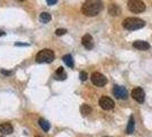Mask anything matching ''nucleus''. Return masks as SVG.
<instances>
[{
    "instance_id": "obj_21",
    "label": "nucleus",
    "mask_w": 152,
    "mask_h": 137,
    "mask_svg": "<svg viewBox=\"0 0 152 137\" xmlns=\"http://www.w3.org/2000/svg\"><path fill=\"white\" fill-rule=\"evenodd\" d=\"M47 1V4L49 5V6H53V5H55L56 2H57V0H46Z\"/></svg>"
},
{
    "instance_id": "obj_7",
    "label": "nucleus",
    "mask_w": 152,
    "mask_h": 137,
    "mask_svg": "<svg viewBox=\"0 0 152 137\" xmlns=\"http://www.w3.org/2000/svg\"><path fill=\"white\" fill-rule=\"evenodd\" d=\"M113 95L119 99H127L128 97V91L122 86H114L113 87Z\"/></svg>"
},
{
    "instance_id": "obj_2",
    "label": "nucleus",
    "mask_w": 152,
    "mask_h": 137,
    "mask_svg": "<svg viewBox=\"0 0 152 137\" xmlns=\"http://www.w3.org/2000/svg\"><path fill=\"white\" fill-rule=\"evenodd\" d=\"M122 26L128 31H135L144 28L145 22L141 18H137V17H127L126 20H124Z\"/></svg>"
},
{
    "instance_id": "obj_5",
    "label": "nucleus",
    "mask_w": 152,
    "mask_h": 137,
    "mask_svg": "<svg viewBox=\"0 0 152 137\" xmlns=\"http://www.w3.org/2000/svg\"><path fill=\"white\" fill-rule=\"evenodd\" d=\"M91 82L95 86H97V87H103V86H105L107 84V77L104 76V74H102V73H99V72H94L91 74Z\"/></svg>"
},
{
    "instance_id": "obj_18",
    "label": "nucleus",
    "mask_w": 152,
    "mask_h": 137,
    "mask_svg": "<svg viewBox=\"0 0 152 137\" xmlns=\"http://www.w3.org/2000/svg\"><path fill=\"white\" fill-rule=\"evenodd\" d=\"M39 20H40V22L41 23H48V22H50L52 16H50V14H48V13L44 12V13H41V14H40Z\"/></svg>"
},
{
    "instance_id": "obj_26",
    "label": "nucleus",
    "mask_w": 152,
    "mask_h": 137,
    "mask_svg": "<svg viewBox=\"0 0 152 137\" xmlns=\"http://www.w3.org/2000/svg\"><path fill=\"white\" fill-rule=\"evenodd\" d=\"M37 137H40V136H37Z\"/></svg>"
},
{
    "instance_id": "obj_4",
    "label": "nucleus",
    "mask_w": 152,
    "mask_h": 137,
    "mask_svg": "<svg viewBox=\"0 0 152 137\" xmlns=\"http://www.w3.org/2000/svg\"><path fill=\"white\" fill-rule=\"evenodd\" d=\"M128 9L132 13H142L145 10V4L142 0H129L128 1Z\"/></svg>"
},
{
    "instance_id": "obj_15",
    "label": "nucleus",
    "mask_w": 152,
    "mask_h": 137,
    "mask_svg": "<svg viewBox=\"0 0 152 137\" xmlns=\"http://www.w3.org/2000/svg\"><path fill=\"white\" fill-rule=\"evenodd\" d=\"M63 62L68 65L69 68H73L75 66V62H73V58H72V56L70 55V54H66V55H64L63 56Z\"/></svg>"
},
{
    "instance_id": "obj_23",
    "label": "nucleus",
    "mask_w": 152,
    "mask_h": 137,
    "mask_svg": "<svg viewBox=\"0 0 152 137\" xmlns=\"http://www.w3.org/2000/svg\"><path fill=\"white\" fill-rule=\"evenodd\" d=\"M2 36H5V32L4 31H0V37H2Z\"/></svg>"
},
{
    "instance_id": "obj_8",
    "label": "nucleus",
    "mask_w": 152,
    "mask_h": 137,
    "mask_svg": "<svg viewBox=\"0 0 152 137\" xmlns=\"http://www.w3.org/2000/svg\"><path fill=\"white\" fill-rule=\"evenodd\" d=\"M132 97L138 103H143L145 99V93L141 87H136L132 91Z\"/></svg>"
},
{
    "instance_id": "obj_3",
    "label": "nucleus",
    "mask_w": 152,
    "mask_h": 137,
    "mask_svg": "<svg viewBox=\"0 0 152 137\" xmlns=\"http://www.w3.org/2000/svg\"><path fill=\"white\" fill-rule=\"evenodd\" d=\"M55 58V54L52 49H42L37 55V62L39 63H52Z\"/></svg>"
},
{
    "instance_id": "obj_9",
    "label": "nucleus",
    "mask_w": 152,
    "mask_h": 137,
    "mask_svg": "<svg viewBox=\"0 0 152 137\" xmlns=\"http://www.w3.org/2000/svg\"><path fill=\"white\" fill-rule=\"evenodd\" d=\"M81 44L86 49H91L94 47V41H93V37L91 34H85L83 39H81Z\"/></svg>"
},
{
    "instance_id": "obj_20",
    "label": "nucleus",
    "mask_w": 152,
    "mask_h": 137,
    "mask_svg": "<svg viewBox=\"0 0 152 137\" xmlns=\"http://www.w3.org/2000/svg\"><path fill=\"white\" fill-rule=\"evenodd\" d=\"M65 33H66V30H65V29H57V30H56V36H58V37H60V36H64Z\"/></svg>"
},
{
    "instance_id": "obj_14",
    "label": "nucleus",
    "mask_w": 152,
    "mask_h": 137,
    "mask_svg": "<svg viewBox=\"0 0 152 137\" xmlns=\"http://www.w3.org/2000/svg\"><path fill=\"white\" fill-rule=\"evenodd\" d=\"M55 77L58 80H65L66 79V73H65L64 68H62V66H60V68L56 70V72H55Z\"/></svg>"
},
{
    "instance_id": "obj_11",
    "label": "nucleus",
    "mask_w": 152,
    "mask_h": 137,
    "mask_svg": "<svg viewBox=\"0 0 152 137\" xmlns=\"http://www.w3.org/2000/svg\"><path fill=\"white\" fill-rule=\"evenodd\" d=\"M13 126L10 125V123H8V122H4V123H1L0 125V131L4 134V135H9V134H12L13 133Z\"/></svg>"
},
{
    "instance_id": "obj_27",
    "label": "nucleus",
    "mask_w": 152,
    "mask_h": 137,
    "mask_svg": "<svg viewBox=\"0 0 152 137\" xmlns=\"http://www.w3.org/2000/svg\"><path fill=\"white\" fill-rule=\"evenodd\" d=\"M105 137H107V136H105Z\"/></svg>"
},
{
    "instance_id": "obj_10",
    "label": "nucleus",
    "mask_w": 152,
    "mask_h": 137,
    "mask_svg": "<svg viewBox=\"0 0 152 137\" xmlns=\"http://www.w3.org/2000/svg\"><path fill=\"white\" fill-rule=\"evenodd\" d=\"M133 47L138 49V50H148L150 48V45L146 41H143V40H136V41L133 42Z\"/></svg>"
},
{
    "instance_id": "obj_16",
    "label": "nucleus",
    "mask_w": 152,
    "mask_h": 137,
    "mask_svg": "<svg viewBox=\"0 0 152 137\" xmlns=\"http://www.w3.org/2000/svg\"><path fill=\"white\" fill-rule=\"evenodd\" d=\"M91 105H88V104H83L81 106H80V113L83 114V115H88V114H91Z\"/></svg>"
},
{
    "instance_id": "obj_17",
    "label": "nucleus",
    "mask_w": 152,
    "mask_h": 137,
    "mask_svg": "<svg viewBox=\"0 0 152 137\" xmlns=\"http://www.w3.org/2000/svg\"><path fill=\"white\" fill-rule=\"evenodd\" d=\"M39 125H40V127H41V129L44 130V131H48V130L50 129V125H49V122L45 120V119H39Z\"/></svg>"
},
{
    "instance_id": "obj_6",
    "label": "nucleus",
    "mask_w": 152,
    "mask_h": 137,
    "mask_svg": "<svg viewBox=\"0 0 152 137\" xmlns=\"http://www.w3.org/2000/svg\"><path fill=\"white\" fill-rule=\"evenodd\" d=\"M99 104L103 110H107V111L112 110L114 107V102L110 97H107V96H102L99 101Z\"/></svg>"
},
{
    "instance_id": "obj_25",
    "label": "nucleus",
    "mask_w": 152,
    "mask_h": 137,
    "mask_svg": "<svg viewBox=\"0 0 152 137\" xmlns=\"http://www.w3.org/2000/svg\"><path fill=\"white\" fill-rule=\"evenodd\" d=\"M0 137H4V136H0Z\"/></svg>"
},
{
    "instance_id": "obj_12",
    "label": "nucleus",
    "mask_w": 152,
    "mask_h": 137,
    "mask_svg": "<svg viewBox=\"0 0 152 137\" xmlns=\"http://www.w3.org/2000/svg\"><path fill=\"white\" fill-rule=\"evenodd\" d=\"M107 12H109V14L112 16H118L121 14V9L118 7L117 5H114V4H112V5H110L109 6V9H107Z\"/></svg>"
},
{
    "instance_id": "obj_24",
    "label": "nucleus",
    "mask_w": 152,
    "mask_h": 137,
    "mask_svg": "<svg viewBox=\"0 0 152 137\" xmlns=\"http://www.w3.org/2000/svg\"><path fill=\"white\" fill-rule=\"evenodd\" d=\"M16 1H24V0H16Z\"/></svg>"
},
{
    "instance_id": "obj_22",
    "label": "nucleus",
    "mask_w": 152,
    "mask_h": 137,
    "mask_svg": "<svg viewBox=\"0 0 152 137\" xmlns=\"http://www.w3.org/2000/svg\"><path fill=\"white\" fill-rule=\"evenodd\" d=\"M1 73L5 74V76H10V74H12L10 71H6V70H1Z\"/></svg>"
},
{
    "instance_id": "obj_1",
    "label": "nucleus",
    "mask_w": 152,
    "mask_h": 137,
    "mask_svg": "<svg viewBox=\"0 0 152 137\" xmlns=\"http://www.w3.org/2000/svg\"><path fill=\"white\" fill-rule=\"evenodd\" d=\"M102 9L103 4L101 0H86L81 7V12L86 16H96Z\"/></svg>"
},
{
    "instance_id": "obj_13",
    "label": "nucleus",
    "mask_w": 152,
    "mask_h": 137,
    "mask_svg": "<svg viewBox=\"0 0 152 137\" xmlns=\"http://www.w3.org/2000/svg\"><path fill=\"white\" fill-rule=\"evenodd\" d=\"M134 129H135V120H134V117L132 115L129 118V121H128V125H127V128H126V134H133L134 133Z\"/></svg>"
},
{
    "instance_id": "obj_19",
    "label": "nucleus",
    "mask_w": 152,
    "mask_h": 137,
    "mask_svg": "<svg viewBox=\"0 0 152 137\" xmlns=\"http://www.w3.org/2000/svg\"><path fill=\"white\" fill-rule=\"evenodd\" d=\"M79 78H80V80H83V81H86L87 80V78H88V76H87V73L86 72H80L79 73Z\"/></svg>"
}]
</instances>
